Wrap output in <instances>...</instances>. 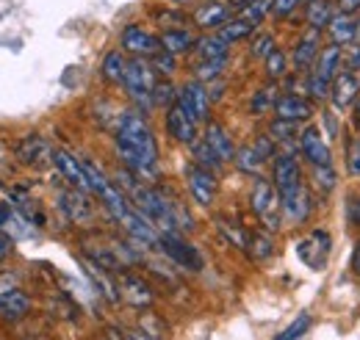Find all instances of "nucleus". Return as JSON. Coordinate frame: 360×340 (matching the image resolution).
<instances>
[{"mask_svg":"<svg viewBox=\"0 0 360 340\" xmlns=\"http://www.w3.org/2000/svg\"><path fill=\"white\" fill-rule=\"evenodd\" d=\"M114 147L125 169L134 171L139 180H150L158 174V141L141 114L136 111L120 114Z\"/></svg>","mask_w":360,"mask_h":340,"instance_id":"nucleus-1","label":"nucleus"},{"mask_svg":"<svg viewBox=\"0 0 360 340\" xmlns=\"http://www.w3.org/2000/svg\"><path fill=\"white\" fill-rule=\"evenodd\" d=\"M250 205L252 213L264 221V227L269 233H277L283 227V205H280V191L274 188V183L266 177H255L252 191H250Z\"/></svg>","mask_w":360,"mask_h":340,"instance_id":"nucleus-2","label":"nucleus"},{"mask_svg":"<svg viewBox=\"0 0 360 340\" xmlns=\"http://www.w3.org/2000/svg\"><path fill=\"white\" fill-rule=\"evenodd\" d=\"M155 84H158V72L153 70L150 61H144V58L128 61V70H125V81H122V86H125L128 97L134 100L141 111L155 108V105H153V89H155Z\"/></svg>","mask_w":360,"mask_h":340,"instance_id":"nucleus-3","label":"nucleus"},{"mask_svg":"<svg viewBox=\"0 0 360 340\" xmlns=\"http://www.w3.org/2000/svg\"><path fill=\"white\" fill-rule=\"evenodd\" d=\"M341 58H344V50L338 44H327L321 47L319 58L314 61V67L308 70V89H311V97L316 100H324L330 94V86L335 81V75L341 72Z\"/></svg>","mask_w":360,"mask_h":340,"instance_id":"nucleus-4","label":"nucleus"},{"mask_svg":"<svg viewBox=\"0 0 360 340\" xmlns=\"http://www.w3.org/2000/svg\"><path fill=\"white\" fill-rule=\"evenodd\" d=\"M330 252H333V235L327 230H314L297 244V255L311 271H321L330 260Z\"/></svg>","mask_w":360,"mask_h":340,"instance_id":"nucleus-5","label":"nucleus"},{"mask_svg":"<svg viewBox=\"0 0 360 340\" xmlns=\"http://www.w3.org/2000/svg\"><path fill=\"white\" fill-rule=\"evenodd\" d=\"M158 249L169 257L175 266L186 268V271H200L202 268V255L197 252V247H191L188 241H183L180 233H161Z\"/></svg>","mask_w":360,"mask_h":340,"instance_id":"nucleus-6","label":"nucleus"},{"mask_svg":"<svg viewBox=\"0 0 360 340\" xmlns=\"http://www.w3.org/2000/svg\"><path fill=\"white\" fill-rule=\"evenodd\" d=\"M178 103L180 108L197 122V125H208V108H211V94L205 91V86L200 81L180 86L178 89Z\"/></svg>","mask_w":360,"mask_h":340,"instance_id":"nucleus-7","label":"nucleus"},{"mask_svg":"<svg viewBox=\"0 0 360 340\" xmlns=\"http://www.w3.org/2000/svg\"><path fill=\"white\" fill-rule=\"evenodd\" d=\"M56 205H58V211L64 213V218L72 221V224H91L94 221V208H91L86 191H81V188L70 185V188L58 191Z\"/></svg>","mask_w":360,"mask_h":340,"instance_id":"nucleus-8","label":"nucleus"},{"mask_svg":"<svg viewBox=\"0 0 360 340\" xmlns=\"http://www.w3.org/2000/svg\"><path fill=\"white\" fill-rule=\"evenodd\" d=\"M186 180H188V191H191V200L200 205V208H211V202L217 200V171L205 169L200 164H191L186 169Z\"/></svg>","mask_w":360,"mask_h":340,"instance_id":"nucleus-9","label":"nucleus"},{"mask_svg":"<svg viewBox=\"0 0 360 340\" xmlns=\"http://www.w3.org/2000/svg\"><path fill=\"white\" fill-rule=\"evenodd\" d=\"M360 97V75L352 70H341L330 86V103L335 111H349Z\"/></svg>","mask_w":360,"mask_h":340,"instance_id":"nucleus-10","label":"nucleus"},{"mask_svg":"<svg viewBox=\"0 0 360 340\" xmlns=\"http://www.w3.org/2000/svg\"><path fill=\"white\" fill-rule=\"evenodd\" d=\"M117 288H120V299L131 307H150L153 304V288L147 280H141L134 271H120L117 277Z\"/></svg>","mask_w":360,"mask_h":340,"instance_id":"nucleus-11","label":"nucleus"},{"mask_svg":"<svg viewBox=\"0 0 360 340\" xmlns=\"http://www.w3.org/2000/svg\"><path fill=\"white\" fill-rule=\"evenodd\" d=\"M274 155V141L269 136H261L258 141H252L250 147H241L236 150V166L247 174H258L261 166Z\"/></svg>","mask_w":360,"mask_h":340,"instance_id":"nucleus-12","label":"nucleus"},{"mask_svg":"<svg viewBox=\"0 0 360 340\" xmlns=\"http://www.w3.org/2000/svg\"><path fill=\"white\" fill-rule=\"evenodd\" d=\"M120 44L125 53H131L134 58H153L161 50V39L153 37L150 31H144L141 25H128L120 37Z\"/></svg>","mask_w":360,"mask_h":340,"instance_id":"nucleus-13","label":"nucleus"},{"mask_svg":"<svg viewBox=\"0 0 360 340\" xmlns=\"http://www.w3.org/2000/svg\"><path fill=\"white\" fill-rule=\"evenodd\" d=\"M53 166L58 169V174H61L72 188H81V191L91 194V183H89V174H86L84 161H78V158L70 155L67 150H53Z\"/></svg>","mask_w":360,"mask_h":340,"instance_id":"nucleus-14","label":"nucleus"},{"mask_svg":"<svg viewBox=\"0 0 360 340\" xmlns=\"http://www.w3.org/2000/svg\"><path fill=\"white\" fill-rule=\"evenodd\" d=\"M280 205H283V221H291V224L308 221V216L314 211V200L305 185H297V188L280 194Z\"/></svg>","mask_w":360,"mask_h":340,"instance_id":"nucleus-15","label":"nucleus"},{"mask_svg":"<svg viewBox=\"0 0 360 340\" xmlns=\"http://www.w3.org/2000/svg\"><path fill=\"white\" fill-rule=\"evenodd\" d=\"M300 152L302 158L311 164V166H324V164H333V155H330V144L324 141V136L316 128H305L300 130Z\"/></svg>","mask_w":360,"mask_h":340,"instance_id":"nucleus-16","label":"nucleus"},{"mask_svg":"<svg viewBox=\"0 0 360 340\" xmlns=\"http://www.w3.org/2000/svg\"><path fill=\"white\" fill-rule=\"evenodd\" d=\"M274 117L288 119V122H305V119H311V117H314V105H311V100H308V97L294 94V91H288V94H277Z\"/></svg>","mask_w":360,"mask_h":340,"instance_id":"nucleus-17","label":"nucleus"},{"mask_svg":"<svg viewBox=\"0 0 360 340\" xmlns=\"http://www.w3.org/2000/svg\"><path fill=\"white\" fill-rule=\"evenodd\" d=\"M319 53H321V31L308 28V31L300 37V42H297V47H294V53H291V64H294V70H297V72H308V70L314 67V61L319 58Z\"/></svg>","mask_w":360,"mask_h":340,"instance_id":"nucleus-18","label":"nucleus"},{"mask_svg":"<svg viewBox=\"0 0 360 340\" xmlns=\"http://www.w3.org/2000/svg\"><path fill=\"white\" fill-rule=\"evenodd\" d=\"M271 177H274L271 183H274V188H277L280 194H285V191L302 185V171H300V164H297V158H294L291 152H280V155L274 158V171H271Z\"/></svg>","mask_w":360,"mask_h":340,"instance_id":"nucleus-19","label":"nucleus"},{"mask_svg":"<svg viewBox=\"0 0 360 340\" xmlns=\"http://www.w3.org/2000/svg\"><path fill=\"white\" fill-rule=\"evenodd\" d=\"M0 233H6L8 238H28L34 235V221L8 202H0Z\"/></svg>","mask_w":360,"mask_h":340,"instance_id":"nucleus-20","label":"nucleus"},{"mask_svg":"<svg viewBox=\"0 0 360 340\" xmlns=\"http://www.w3.org/2000/svg\"><path fill=\"white\" fill-rule=\"evenodd\" d=\"M197 122L180 108L178 103L172 105V108H167V133L175 138V141H180V144H194L197 141Z\"/></svg>","mask_w":360,"mask_h":340,"instance_id":"nucleus-21","label":"nucleus"},{"mask_svg":"<svg viewBox=\"0 0 360 340\" xmlns=\"http://www.w3.org/2000/svg\"><path fill=\"white\" fill-rule=\"evenodd\" d=\"M17 155H20V161L28 164V166H42L47 161H53L50 144H47L42 136H37V133H31V136H25V138L20 141Z\"/></svg>","mask_w":360,"mask_h":340,"instance_id":"nucleus-22","label":"nucleus"},{"mask_svg":"<svg viewBox=\"0 0 360 340\" xmlns=\"http://www.w3.org/2000/svg\"><path fill=\"white\" fill-rule=\"evenodd\" d=\"M327 34H330L333 44H338V47H347V44L358 42V37H360L358 17H355V14H344V11H338V14L333 17V22L327 25Z\"/></svg>","mask_w":360,"mask_h":340,"instance_id":"nucleus-23","label":"nucleus"},{"mask_svg":"<svg viewBox=\"0 0 360 340\" xmlns=\"http://www.w3.org/2000/svg\"><path fill=\"white\" fill-rule=\"evenodd\" d=\"M225 22H230V6L219 0H208L194 11V25L205 31H219Z\"/></svg>","mask_w":360,"mask_h":340,"instance_id":"nucleus-24","label":"nucleus"},{"mask_svg":"<svg viewBox=\"0 0 360 340\" xmlns=\"http://www.w3.org/2000/svg\"><path fill=\"white\" fill-rule=\"evenodd\" d=\"M205 141H208V147L222 158V161H236V144H233V138H230V133H227L222 125H217V122H208L205 125V136H202Z\"/></svg>","mask_w":360,"mask_h":340,"instance_id":"nucleus-25","label":"nucleus"},{"mask_svg":"<svg viewBox=\"0 0 360 340\" xmlns=\"http://www.w3.org/2000/svg\"><path fill=\"white\" fill-rule=\"evenodd\" d=\"M84 271L89 274V280L97 285V291L108 299V301H120L117 280H111V277H108V271H105L103 266H97V263H91V260H84Z\"/></svg>","mask_w":360,"mask_h":340,"instance_id":"nucleus-26","label":"nucleus"},{"mask_svg":"<svg viewBox=\"0 0 360 340\" xmlns=\"http://www.w3.org/2000/svg\"><path fill=\"white\" fill-rule=\"evenodd\" d=\"M28 313H31V299L25 296L22 291H6V294H0V315L3 318L17 321V318H22Z\"/></svg>","mask_w":360,"mask_h":340,"instance_id":"nucleus-27","label":"nucleus"},{"mask_svg":"<svg viewBox=\"0 0 360 340\" xmlns=\"http://www.w3.org/2000/svg\"><path fill=\"white\" fill-rule=\"evenodd\" d=\"M158 39H161V50H167V53H172V55L188 53V50L197 44V37H194L191 31H186V28H169V31H164Z\"/></svg>","mask_w":360,"mask_h":340,"instance_id":"nucleus-28","label":"nucleus"},{"mask_svg":"<svg viewBox=\"0 0 360 340\" xmlns=\"http://www.w3.org/2000/svg\"><path fill=\"white\" fill-rule=\"evenodd\" d=\"M335 14H338V11H335L333 0H311L308 8H305V20H308V25L316 28V31L327 28V25L333 22Z\"/></svg>","mask_w":360,"mask_h":340,"instance_id":"nucleus-29","label":"nucleus"},{"mask_svg":"<svg viewBox=\"0 0 360 340\" xmlns=\"http://www.w3.org/2000/svg\"><path fill=\"white\" fill-rule=\"evenodd\" d=\"M125 70H128V58H125L120 50H111V53H105L100 72H103V78H105L108 84L122 86V81H125Z\"/></svg>","mask_w":360,"mask_h":340,"instance_id":"nucleus-30","label":"nucleus"},{"mask_svg":"<svg viewBox=\"0 0 360 340\" xmlns=\"http://www.w3.org/2000/svg\"><path fill=\"white\" fill-rule=\"evenodd\" d=\"M227 47L230 44L219 37V34H211V37H202V39H197L194 44V50H197V55H200V61H214V58H227Z\"/></svg>","mask_w":360,"mask_h":340,"instance_id":"nucleus-31","label":"nucleus"},{"mask_svg":"<svg viewBox=\"0 0 360 340\" xmlns=\"http://www.w3.org/2000/svg\"><path fill=\"white\" fill-rule=\"evenodd\" d=\"M217 227H219V233H222V238H225L227 244H233V247H238V249H244L247 252V247H250V235H247V230L244 227H238L236 221H230V218H217Z\"/></svg>","mask_w":360,"mask_h":340,"instance_id":"nucleus-32","label":"nucleus"},{"mask_svg":"<svg viewBox=\"0 0 360 340\" xmlns=\"http://www.w3.org/2000/svg\"><path fill=\"white\" fill-rule=\"evenodd\" d=\"M217 34H219L227 44H233V42L247 39V37H252V34H255V25H252V22H247V20H241V17H236V20L225 22V25H222Z\"/></svg>","mask_w":360,"mask_h":340,"instance_id":"nucleus-33","label":"nucleus"},{"mask_svg":"<svg viewBox=\"0 0 360 340\" xmlns=\"http://www.w3.org/2000/svg\"><path fill=\"white\" fill-rule=\"evenodd\" d=\"M191 155H194V164H200V166H205V169H211V171H219L222 169V158L208 147V141L202 138V141H194L191 144Z\"/></svg>","mask_w":360,"mask_h":340,"instance_id":"nucleus-34","label":"nucleus"},{"mask_svg":"<svg viewBox=\"0 0 360 340\" xmlns=\"http://www.w3.org/2000/svg\"><path fill=\"white\" fill-rule=\"evenodd\" d=\"M241 11H238V17L241 20H247V22H252L255 28L264 22V17L271 14V0H250V3H244V6H238Z\"/></svg>","mask_w":360,"mask_h":340,"instance_id":"nucleus-35","label":"nucleus"},{"mask_svg":"<svg viewBox=\"0 0 360 340\" xmlns=\"http://www.w3.org/2000/svg\"><path fill=\"white\" fill-rule=\"evenodd\" d=\"M247 252L252 260H269L271 252H274V244H271V233H255V235H250V247H247Z\"/></svg>","mask_w":360,"mask_h":340,"instance_id":"nucleus-36","label":"nucleus"},{"mask_svg":"<svg viewBox=\"0 0 360 340\" xmlns=\"http://www.w3.org/2000/svg\"><path fill=\"white\" fill-rule=\"evenodd\" d=\"M314 183L319 188L321 197H327L335 185H338V174L333 169V164H324V166H314Z\"/></svg>","mask_w":360,"mask_h":340,"instance_id":"nucleus-37","label":"nucleus"},{"mask_svg":"<svg viewBox=\"0 0 360 340\" xmlns=\"http://www.w3.org/2000/svg\"><path fill=\"white\" fill-rule=\"evenodd\" d=\"M175 100H178V89L169 84V81L158 78V84L153 89V105H155V108H172Z\"/></svg>","mask_w":360,"mask_h":340,"instance_id":"nucleus-38","label":"nucleus"},{"mask_svg":"<svg viewBox=\"0 0 360 340\" xmlns=\"http://www.w3.org/2000/svg\"><path fill=\"white\" fill-rule=\"evenodd\" d=\"M264 61H266V75H269L271 81L285 78V72H288V55H285L280 47H274V50H271Z\"/></svg>","mask_w":360,"mask_h":340,"instance_id":"nucleus-39","label":"nucleus"},{"mask_svg":"<svg viewBox=\"0 0 360 340\" xmlns=\"http://www.w3.org/2000/svg\"><path fill=\"white\" fill-rule=\"evenodd\" d=\"M274 103H277V91L274 86H264L255 91L252 103H250V111L258 117V114H266V111H274Z\"/></svg>","mask_w":360,"mask_h":340,"instance_id":"nucleus-40","label":"nucleus"},{"mask_svg":"<svg viewBox=\"0 0 360 340\" xmlns=\"http://www.w3.org/2000/svg\"><path fill=\"white\" fill-rule=\"evenodd\" d=\"M269 138L277 144H285V141H294V138H300V133H297V122H288V119H274L269 125Z\"/></svg>","mask_w":360,"mask_h":340,"instance_id":"nucleus-41","label":"nucleus"},{"mask_svg":"<svg viewBox=\"0 0 360 340\" xmlns=\"http://www.w3.org/2000/svg\"><path fill=\"white\" fill-rule=\"evenodd\" d=\"M225 64H227V58L200 61V67L194 70V75H197V81H200V84H211V81H217V78L225 72Z\"/></svg>","mask_w":360,"mask_h":340,"instance_id":"nucleus-42","label":"nucleus"},{"mask_svg":"<svg viewBox=\"0 0 360 340\" xmlns=\"http://www.w3.org/2000/svg\"><path fill=\"white\" fill-rule=\"evenodd\" d=\"M308 329H311V315L302 313V315H297V318H294V321H291V324H288L274 340H300Z\"/></svg>","mask_w":360,"mask_h":340,"instance_id":"nucleus-43","label":"nucleus"},{"mask_svg":"<svg viewBox=\"0 0 360 340\" xmlns=\"http://www.w3.org/2000/svg\"><path fill=\"white\" fill-rule=\"evenodd\" d=\"M150 64H153V70H155L158 75H172V72H175V55L167 53V50H158V53L150 58Z\"/></svg>","mask_w":360,"mask_h":340,"instance_id":"nucleus-44","label":"nucleus"},{"mask_svg":"<svg viewBox=\"0 0 360 340\" xmlns=\"http://www.w3.org/2000/svg\"><path fill=\"white\" fill-rule=\"evenodd\" d=\"M271 50H274V37L271 34H258L250 44V55L252 58H266Z\"/></svg>","mask_w":360,"mask_h":340,"instance_id":"nucleus-45","label":"nucleus"},{"mask_svg":"<svg viewBox=\"0 0 360 340\" xmlns=\"http://www.w3.org/2000/svg\"><path fill=\"white\" fill-rule=\"evenodd\" d=\"M347 171L352 177H360V136L352 138L349 147H347Z\"/></svg>","mask_w":360,"mask_h":340,"instance_id":"nucleus-46","label":"nucleus"},{"mask_svg":"<svg viewBox=\"0 0 360 340\" xmlns=\"http://www.w3.org/2000/svg\"><path fill=\"white\" fill-rule=\"evenodd\" d=\"M341 50H344V61H347V70H352V72H360V42L347 44V47H341Z\"/></svg>","mask_w":360,"mask_h":340,"instance_id":"nucleus-47","label":"nucleus"},{"mask_svg":"<svg viewBox=\"0 0 360 340\" xmlns=\"http://www.w3.org/2000/svg\"><path fill=\"white\" fill-rule=\"evenodd\" d=\"M300 3H302V0H271V17L283 20V17H288Z\"/></svg>","mask_w":360,"mask_h":340,"instance_id":"nucleus-48","label":"nucleus"},{"mask_svg":"<svg viewBox=\"0 0 360 340\" xmlns=\"http://www.w3.org/2000/svg\"><path fill=\"white\" fill-rule=\"evenodd\" d=\"M11 241H14V238H8L6 233H0V263H3V260L8 257V252H11Z\"/></svg>","mask_w":360,"mask_h":340,"instance_id":"nucleus-49","label":"nucleus"},{"mask_svg":"<svg viewBox=\"0 0 360 340\" xmlns=\"http://www.w3.org/2000/svg\"><path fill=\"white\" fill-rule=\"evenodd\" d=\"M338 11L355 14V11H360V0H341V3H338Z\"/></svg>","mask_w":360,"mask_h":340,"instance_id":"nucleus-50","label":"nucleus"},{"mask_svg":"<svg viewBox=\"0 0 360 340\" xmlns=\"http://www.w3.org/2000/svg\"><path fill=\"white\" fill-rule=\"evenodd\" d=\"M349 216H352V221H355V224L360 227V197L355 200V202H352V208H349Z\"/></svg>","mask_w":360,"mask_h":340,"instance_id":"nucleus-51","label":"nucleus"},{"mask_svg":"<svg viewBox=\"0 0 360 340\" xmlns=\"http://www.w3.org/2000/svg\"><path fill=\"white\" fill-rule=\"evenodd\" d=\"M352 268H355V274H360V241L355 247V255H352Z\"/></svg>","mask_w":360,"mask_h":340,"instance_id":"nucleus-52","label":"nucleus"},{"mask_svg":"<svg viewBox=\"0 0 360 340\" xmlns=\"http://www.w3.org/2000/svg\"><path fill=\"white\" fill-rule=\"evenodd\" d=\"M128 340H150V338H147L144 332H131V335H128Z\"/></svg>","mask_w":360,"mask_h":340,"instance_id":"nucleus-53","label":"nucleus"},{"mask_svg":"<svg viewBox=\"0 0 360 340\" xmlns=\"http://www.w3.org/2000/svg\"><path fill=\"white\" fill-rule=\"evenodd\" d=\"M355 122H358V128H360V97H358V103H355Z\"/></svg>","mask_w":360,"mask_h":340,"instance_id":"nucleus-54","label":"nucleus"},{"mask_svg":"<svg viewBox=\"0 0 360 340\" xmlns=\"http://www.w3.org/2000/svg\"><path fill=\"white\" fill-rule=\"evenodd\" d=\"M108 340H117V335H108Z\"/></svg>","mask_w":360,"mask_h":340,"instance_id":"nucleus-55","label":"nucleus"},{"mask_svg":"<svg viewBox=\"0 0 360 340\" xmlns=\"http://www.w3.org/2000/svg\"><path fill=\"white\" fill-rule=\"evenodd\" d=\"M358 22H360V20H358Z\"/></svg>","mask_w":360,"mask_h":340,"instance_id":"nucleus-56","label":"nucleus"}]
</instances>
